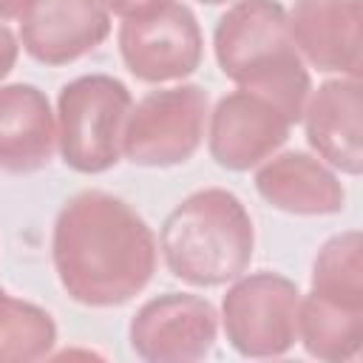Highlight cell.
<instances>
[{
  "mask_svg": "<svg viewBox=\"0 0 363 363\" xmlns=\"http://www.w3.org/2000/svg\"><path fill=\"white\" fill-rule=\"evenodd\" d=\"M51 261L71 301L91 309H113L150 284L159 241L125 199L105 190H82L65 199L54 218Z\"/></svg>",
  "mask_w": 363,
  "mask_h": 363,
  "instance_id": "obj_1",
  "label": "cell"
},
{
  "mask_svg": "<svg viewBox=\"0 0 363 363\" xmlns=\"http://www.w3.org/2000/svg\"><path fill=\"white\" fill-rule=\"evenodd\" d=\"M301 289L281 272H244L227 284L218 329L227 343L252 360L281 357L298 343Z\"/></svg>",
  "mask_w": 363,
  "mask_h": 363,
  "instance_id": "obj_6",
  "label": "cell"
},
{
  "mask_svg": "<svg viewBox=\"0 0 363 363\" xmlns=\"http://www.w3.org/2000/svg\"><path fill=\"white\" fill-rule=\"evenodd\" d=\"M210 99L201 85L170 82L156 85L130 105L122 159L136 167H179L190 162L207 130Z\"/></svg>",
  "mask_w": 363,
  "mask_h": 363,
  "instance_id": "obj_5",
  "label": "cell"
},
{
  "mask_svg": "<svg viewBox=\"0 0 363 363\" xmlns=\"http://www.w3.org/2000/svg\"><path fill=\"white\" fill-rule=\"evenodd\" d=\"M31 6H34V0H0V20L3 23L20 20Z\"/></svg>",
  "mask_w": 363,
  "mask_h": 363,
  "instance_id": "obj_20",
  "label": "cell"
},
{
  "mask_svg": "<svg viewBox=\"0 0 363 363\" xmlns=\"http://www.w3.org/2000/svg\"><path fill=\"white\" fill-rule=\"evenodd\" d=\"M196 3H201V6H230L233 0H196Z\"/></svg>",
  "mask_w": 363,
  "mask_h": 363,
  "instance_id": "obj_21",
  "label": "cell"
},
{
  "mask_svg": "<svg viewBox=\"0 0 363 363\" xmlns=\"http://www.w3.org/2000/svg\"><path fill=\"white\" fill-rule=\"evenodd\" d=\"M125 68L147 85L184 82L204 57V34L190 6L170 0L136 17H125L116 31Z\"/></svg>",
  "mask_w": 363,
  "mask_h": 363,
  "instance_id": "obj_7",
  "label": "cell"
},
{
  "mask_svg": "<svg viewBox=\"0 0 363 363\" xmlns=\"http://www.w3.org/2000/svg\"><path fill=\"white\" fill-rule=\"evenodd\" d=\"M298 343L315 360H354L363 349V306L340 303L315 292L301 295Z\"/></svg>",
  "mask_w": 363,
  "mask_h": 363,
  "instance_id": "obj_15",
  "label": "cell"
},
{
  "mask_svg": "<svg viewBox=\"0 0 363 363\" xmlns=\"http://www.w3.org/2000/svg\"><path fill=\"white\" fill-rule=\"evenodd\" d=\"M159 252L173 278L187 286H227L250 269L255 227L244 201L224 187L184 196L162 221Z\"/></svg>",
  "mask_w": 363,
  "mask_h": 363,
  "instance_id": "obj_3",
  "label": "cell"
},
{
  "mask_svg": "<svg viewBox=\"0 0 363 363\" xmlns=\"http://www.w3.org/2000/svg\"><path fill=\"white\" fill-rule=\"evenodd\" d=\"M0 289H3V286H0Z\"/></svg>",
  "mask_w": 363,
  "mask_h": 363,
  "instance_id": "obj_22",
  "label": "cell"
},
{
  "mask_svg": "<svg viewBox=\"0 0 363 363\" xmlns=\"http://www.w3.org/2000/svg\"><path fill=\"white\" fill-rule=\"evenodd\" d=\"M99 3L108 9L111 17L125 20V17H136V14H145L150 9H159V6H164L170 0H99Z\"/></svg>",
  "mask_w": 363,
  "mask_h": 363,
  "instance_id": "obj_18",
  "label": "cell"
},
{
  "mask_svg": "<svg viewBox=\"0 0 363 363\" xmlns=\"http://www.w3.org/2000/svg\"><path fill=\"white\" fill-rule=\"evenodd\" d=\"M133 96L111 74H82L57 96V153L74 173L99 176L122 162V133Z\"/></svg>",
  "mask_w": 363,
  "mask_h": 363,
  "instance_id": "obj_4",
  "label": "cell"
},
{
  "mask_svg": "<svg viewBox=\"0 0 363 363\" xmlns=\"http://www.w3.org/2000/svg\"><path fill=\"white\" fill-rule=\"evenodd\" d=\"M111 14L99 0H34L20 17V48L40 65H68L99 48Z\"/></svg>",
  "mask_w": 363,
  "mask_h": 363,
  "instance_id": "obj_11",
  "label": "cell"
},
{
  "mask_svg": "<svg viewBox=\"0 0 363 363\" xmlns=\"http://www.w3.org/2000/svg\"><path fill=\"white\" fill-rule=\"evenodd\" d=\"M57 323L43 306L0 289V363H34L51 357Z\"/></svg>",
  "mask_w": 363,
  "mask_h": 363,
  "instance_id": "obj_16",
  "label": "cell"
},
{
  "mask_svg": "<svg viewBox=\"0 0 363 363\" xmlns=\"http://www.w3.org/2000/svg\"><path fill=\"white\" fill-rule=\"evenodd\" d=\"M17 57H20V40H17V34L0 20V82L11 74Z\"/></svg>",
  "mask_w": 363,
  "mask_h": 363,
  "instance_id": "obj_19",
  "label": "cell"
},
{
  "mask_svg": "<svg viewBox=\"0 0 363 363\" xmlns=\"http://www.w3.org/2000/svg\"><path fill=\"white\" fill-rule=\"evenodd\" d=\"M57 153V116L31 82H0V170L31 176Z\"/></svg>",
  "mask_w": 363,
  "mask_h": 363,
  "instance_id": "obj_13",
  "label": "cell"
},
{
  "mask_svg": "<svg viewBox=\"0 0 363 363\" xmlns=\"http://www.w3.org/2000/svg\"><path fill=\"white\" fill-rule=\"evenodd\" d=\"M309 292L363 306V238L357 230H346L323 241L312 261Z\"/></svg>",
  "mask_w": 363,
  "mask_h": 363,
  "instance_id": "obj_17",
  "label": "cell"
},
{
  "mask_svg": "<svg viewBox=\"0 0 363 363\" xmlns=\"http://www.w3.org/2000/svg\"><path fill=\"white\" fill-rule=\"evenodd\" d=\"M301 60L320 74L360 77L363 0H295L286 11Z\"/></svg>",
  "mask_w": 363,
  "mask_h": 363,
  "instance_id": "obj_10",
  "label": "cell"
},
{
  "mask_svg": "<svg viewBox=\"0 0 363 363\" xmlns=\"http://www.w3.org/2000/svg\"><path fill=\"white\" fill-rule=\"evenodd\" d=\"M258 196L289 216H337L346 207L340 176L318 156L303 150L272 153L255 167Z\"/></svg>",
  "mask_w": 363,
  "mask_h": 363,
  "instance_id": "obj_14",
  "label": "cell"
},
{
  "mask_svg": "<svg viewBox=\"0 0 363 363\" xmlns=\"http://www.w3.org/2000/svg\"><path fill=\"white\" fill-rule=\"evenodd\" d=\"M306 142L335 173H363V85L360 77H335L309 91L301 113Z\"/></svg>",
  "mask_w": 363,
  "mask_h": 363,
  "instance_id": "obj_12",
  "label": "cell"
},
{
  "mask_svg": "<svg viewBox=\"0 0 363 363\" xmlns=\"http://www.w3.org/2000/svg\"><path fill=\"white\" fill-rule=\"evenodd\" d=\"M289 130L292 122L281 113V108L247 88H235L207 113L204 139L210 159L218 167L247 173L278 153L289 139Z\"/></svg>",
  "mask_w": 363,
  "mask_h": 363,
  "instance_id": "obj_9",
  "label": "cell"
},
{
  "mask_svg": "<svg viewBox=\"0 0 363 363\" xmlns=\"http://www.w3.org/2000/svg\"><path fill=\"white\" fill-rule=\"evenodd\" d=\"M213 54L235 88L269 99L292 125L301 122L312 79L278 0H233L213 28Z\"/></svg>",
  "mask_w": 363,
  "mask_h": 363,
  "instance_id": "obj_2",
  "label": "cell"
},
{
  "mask_svg": "<svg viewBox=\"0 0 363 363\" xmlns=\"http://www.w3.org/2000/svg\"><path fill=\"white\" fill-rule=\"evenodd\" d=\"M218 340V312L196 292H164L145 301L128 323V343L147 363H196Z\"/></svg>",
  "mask_w": 363,
  "mask_h": 363,
  "instance_id": "obj_8",
  "label": "cell"
}]
</instances>
